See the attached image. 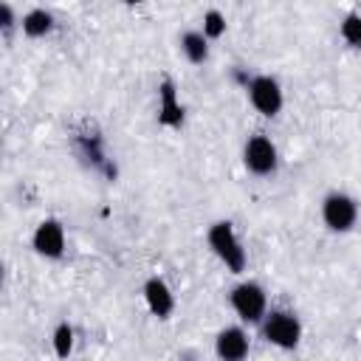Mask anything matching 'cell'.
Instances as JSON below:
<instances>
[{"mask_svg":"<svg viewBox=\"0 0 361 361\" xmlns=\"http://www.w3.org/2000/svg\"><path fill=\"white\" fill-rule=\"evenodd\" d=\"M206 243H209L212 254H214L231 274H243V271H245L248 254H245V245H243V240L237 237L231 220H217V223H212L209 231H206Z\"/></svg>","mask_w":361,"mask_h":361,"instance_id":"6da1fadb","label":"cell"},{"mask_svg":"<svg viewBox=\"0 0 361 361\" xmlns=\"http://www.w3.org/2000/svg\"><path fill=\"white\" fill-rule=\"evenodd\" d=\"M259 327H262V338H265L271 347L296 350L299 341H302V322H299L296 313H290V310H282V307L268 310L265 319L259 322Z\"/></svg>","mask_w":361,"mask_h":361,"instance_id":"7a4b0ae2","label":"cell"},{"mask_svg":"<svg viewBox=\"0 0 361 361\" xmlns=\"http://www.w3.org/2000/svg\"><path fill=\"white\" fill-rule=\"evenodd\" d=\"M228 305L231 310L248 322V324H259L268 313V296H265V288L254 279H245V282H237L228 293Z\"/></svg>","mask_w":361,"mask_h":361,"instance_id":"3957f363","label":"cell"},{"mask_svg":"<svg viewBox=\"0 0 361 361\" xmlns=\"http://www.w3.org/2000/svg\"><path fill=\"white\" fill-rule=\"evenodd\" d=\"M322 223L336 234L350 231L358 223V200L347 192H330L322 200Z\"/></svg>","mask_w":361,"mask_h":361,"instance_id":"277c9868","label":"cell"},{"mask_svg":"<svg viewBox=\"0 0 361 361\" xmlns=\"http://www.w3.org/2000/svg\"><path fill=\"white\" fill-rule=\"evenodd\" d=\"M245 90H248L251 107H254L259 116H265V118H274V116L282 110V104H285L282 85H279L274 76H268V73L251 76V82H248Z\"/></svg>","mask_w":361,"mask_h":361,"instance_id":"5b68a950","label":"cell"},{"mask_svg":"<svg viewBox=\"0 0 361 361\" xmlns=\"http://www.w3.org/2000/svg\"><path fill=\"white\" fill-rule=\"evenodd\" d=\"M243 164H245V169H248L251 175H259V178L274 175L276 166H279L276 144H274L268 135H262V133L251 135V138L243 144Z\"/></svg>","mask_w":361,"mask_h":361,"instance_id":"8992f818","label":"cell"},{"mask_svg":"<svg viewBox=\"0 0 361 361\" xmlns=\"http://www.w3.org/2000/svg\"><path fill=\"white\" fill-rule=\"evenodd\" d=\"M31 248L45 259H59L65 254V226L56 217H45L31 234Z\"/></svg>","mask_w":361,"mask_h":361,"instance_id":"52a82bcc","label":"cell"},{"mask_svg":"<svg viewBox=\"0 0 361 361\" xmlns=\"http://www.w3.org/2000/svg\"><path fill=\"white\" fill-rule=\"evenodd\" d=\"M183 118H186V107L178 96L175 82L166 76L158 82V124L166 130H180Z\"/></svg>","mask_w":361,"mask_h":361,"instance_id":"ba28073f","label":"cell"},{"mask_svg":"<svg viewBox=\"0 0 361 361\" xmlns=\"http://www.w3.org/2000/svg\"><path fill=\"white\" fill-rule=\"evenodd\" d=\"M251 353V338L243 327L228 324L214 336V355L220 361H245Z\"/></svg>","mask_w":361,"mask_h":361,"instance_id":"9c48e42d","label":"cell"},{"mask_svg":"<svg viewBox=\"0 0 361 361\" xmlns=\"http://www.w3.org/2000/svg\"><path fill=\"white\" fill-rule=\"evenodd\" d=\"M141 293H144V302H147V307H149L152 316H158V319H169L172 316V310H175V293L166 285V279L149 276L144 282Z\"/></svg>","mask_w":361,"mask_h":361,"instance_id":"30bf717a","label":"cell"},{"mask_svg":"<svg viewBox=\"0 0 361 361\" xmlns=\"http://www.w3.org/2000/svg\"><path fill=\"white\" fill-rule=\"evenodd\" d=\"M20 25H23V34H25V37L39 39V37H45V34L54 31V14L45 11V8H31V11L23 14Z\"/></svg>","mask_w":361,"mask_h":361,"instance_id":"8fae6325","label":"cell"},{"mask_svg":"<svg viewBox=\"0 0 361 361\" xmlns=\"http://www.w3.org/2000/svg\"><path fill=\"white\" fill-rule=\"evenodd\" d=\"M180 51L192 65H203L209 59V39L203 31H183L180 37Z\"/></svg>","mask_w":361,"mask_h":361,"instance_id":"7c38bea8","label":"cell"},{"mask_svg":"<svg viewBox=\"0 0 361 361\" xmlns=\"http://www.w3.org/2000/svg\"><path fill=\"white\" fill-rule=\"evenodd\" d=\"M73 344H76V333H73V327H71L68 322H59V324L54 327V333H51L54 355L62 358V361H68L71 353H73Z\"/></svg>","mask_w":361,"mask_h":361,"instance_id":"4fadbf2b","label":"cell"},{"mask_svg":"<svg viewBox=\"0 0 361 361\" xmlns=\"http://www.w3.org/2000/svg\"><path fill=\"white\" fill-rule=\"evenodd\" d=\"M338 34L350 48H361V14H347L338 25Z\"/></svg>","mask_w":361,"mask_h":361,"instance_id":"5bb4252c","label":"cell"},{"mask_svg":"<svg viewBox=\"0 0 361 361\" xmlns=\"http://www.w3.org/2000/svg\"><path fill=\"white\" fill-rule=\"evenodd\" d=\"M200 31L206 34V39H220V37L226 34V17H223V11L209 8V11L203 14V28H200Z\"/></svg>","mask_w":361,"mask_h":361,"instance_id":"9a60e30c","label":"cell"},{"mask_svg":"<svg viewBox=\"0 0 361 361\" xmlns=\"http://www.w3.org/2000/svg\"><path fill=\"white\" fill-rule=\"evenodd\" d=\"M14 23H17V20H14V8H11L8 3H0V25L8 31Z\"/></svg>","mask_w":361,"mask_h":361,"instance_id":"2e32d148","label":"cell"}]
</instances>
